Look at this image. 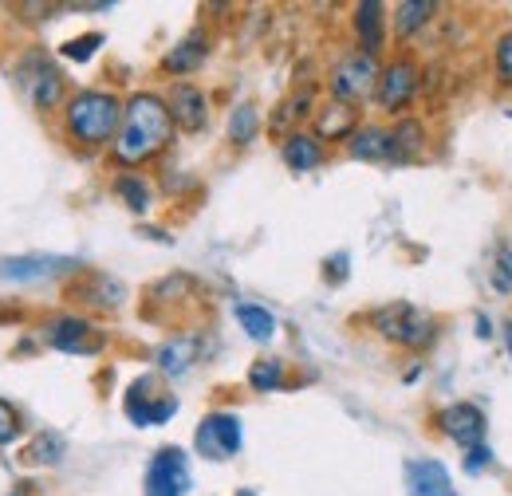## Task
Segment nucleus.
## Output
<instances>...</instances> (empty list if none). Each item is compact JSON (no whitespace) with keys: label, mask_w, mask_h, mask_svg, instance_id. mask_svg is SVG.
I'll list each match as a JSON object with an SVG mask.
<instances>
[{"label":"nucleus","mask_w":512,"mask_h":496,"mask_svg":"<svg viewBox=\"0 0 512 496\" xmlns=\"http://www.w3.org/2000/svg\"><path fill=\"white\" fill-rule=\"evenodd\" d=\"M170 111L158 95H134L127 107H123V126L115 134V154L123 166H138L146 158H154L166 142H170Z\"/></svg>","instance_id":"f257e3e1"},{"label":"nucleus","mask_w":512,"mask_h":496,"mask_svg":"<svg viewBox=\"0 0 512 496\" xmlns=\"http://www.w3.org/2000/svg\"><path fill=\"white\" fill-rule=\"evenodd\" d=\"M67 134L83 146H103L123 126V103L111 91H79L67 103Z\"/></svg>","instance_id":"f03ea898"},{"label":"nucleus","mask_w":512,"mask_h":496,"mask_svg":"<svg viewBox=\"0 0 512 496\" xmlns=\"http://www.w3.org/2000/svg\"><path fill=\"white\" fill-rule=\"evenodd\" d=\"M371 327L402 347H426L434 339V319L414 304H386V308L371 311Z\"/></svg>","instance_id":"7ed1b4c3"},{"label":"nucleus","mask_w":512,"mask_h":496,"mask_svg":"<svg viewBox=\"0 0 512 496\" xmlns=\"http://www.w3.org/2000/svg\"><path fill=\"white\" fill-rule=\"evenodd\" d=\"M127 418L134 426H162L174 410H178V398L154 378V374H146V378H134L127 390Z\"/></svg>","instance_id":"20e7f679"},{"label":"nucleus","mask_w":512,"mask_h":496,"mask_svg":"<svg viewBox=\"0 0 512 496\" xmlns=\"http://www.w3.org/2000/svg\"><path fill=\"white\" fill-rule=\"evenodd\" d=\"M379 67H375V56H367V52H351L347 60L335 63V71H331V95L339 99V103H359V99H367L371 91H379Z\"/></svg>","instance_id":"39448f33"},{"label":"nucleus","mask_w":512,"mask_h":496,"mask_svg":"<svg viewBox=\"0 0 512 496\" xmlns=\"http://www.w3.org/2000/svg\"><path fill=\"white\" fill-rule=\"evenodd\" d=\"M193 445L209 461H229L241 449V418L237 414H225V410L205 414L201 426H197V434H193Z\"/></svg>","instance_id":"423d86ee"},{"label":"nucleus","mask_w":512,"mask_h":496,"mask_svg":"<svg viewBox=\"0 0 512 496\" xmlns=\"http://www.w3.org/2000/svg\"><path fill=\"white\" fill-rule=\"evenodd\" d=\"M190 493V461L182 449H158L146 465V496H186Z\"/></svg>","instance_id":"0eeeda50"},{"label":"nucleus","mask_w":512,"mask_h":496,"mask_svg":"<svg viewBox=\"0 0 512 496\" xmlns=\"http://www.w3.org/2000/svg\"><path fill=\"white\" fill-rule=\"evenodd\" d=\"M48 343L67 355H95L103 351V335L83 319V315H60L48 323Z\"/></svg>","instance_id":"6e6552de"},{"label":"nucleus","mask_w":512,"mask_h":496,"mask_svg":"<svg viewBox=\"0 0 512 496\" xmlns=\"http://www.w3.org/2000/svg\"><path fill=\"white\" fill-rule=\"evenodd\" d=\"M20 83H24V91H28V99L36 107H56L60 95H64L60 71L44 60V56H28V60L20 63Z\"/></svg>","instance_id":"1a4fd4ad"},{"label":"nucleus","mask_w":512,"mask_h":496,"mask_svg":"<svg viewBox=\"0 0 512 496\" xmlns=\"http://www.w3.org/2000/svg\"><path fill=\"white\" fill-rule=\"evenodd\" d=\"M414 91H418V67L410 60H394L390 67H383V75H379L375 99H379L383 111H402V107L414 99Z\"/></svg>","instance_id":"9d476101"},{"label":"nucleus","mask_w":512,"mask_h":496,"mask_svg":"<svg viewBox=\"0 0 512 496\" xmlns=\"http://www.w3.org/2000/svg\"><path fill=\"white\" fill-rule=\"evenodd\" d=\"M438 426H442V434L453 437L457 445L477 449L481 437H485V414H481L473 402H453V406H446V410L438 414Z\"/></svg>","instance_id":"9b49d317"},{"label":"nucleus","mask_w":512,"mask_h":496,"mask_svg":"<svg viewBox=\"0 0 512 496\" xmlns=\"http://www.w3.org/2000/svg\"><path fill=\"white\" fill-rule=\"evenodd\" d=\"M347 150L359 162H402V150L394 142V130H383V126H359L347 138Z\"/></svg>","instance_id":"f8f14e48"},{"label":"nucleus","mask_w":512,"mask_h":496,"mask_svg":"<svg viewBox=\"0 0 512 496\" xmlns=\"http://www.w3.org/2000/svg\"><path fill=\"white\" fill-rule=\"evenodd\" d=\"M166 111H170V119L182 126V130H201L205 119H209L205 91L193 87V83H174L170 95H166Z\"/></svg>","instance_id":"ddd939ff"},{"label":"nucleus","mask_w":512,"mask_h":496,"mask_svg":"<svg viewBox=\"0 0 512 496\" xmlns=\"http://www.w3.org/2000/svg\"><path fill=\"white\" fill-rule=\"evenodd\" d=\"M67 268H75V260H67V256H4L0 260L4 280H48Z\"/></svg>","instance_id":"4468645a"},{"label":"nucleus","mask_w":512,"mask_h":496,"mask_svg":"<svg viewBox=\"0 0 512 496\" xmlns=\"http://www.w3.org/2000/svg\"><path fill=\"white\" fill-rule=\"evenodd\" d=\"M406 485H410V496H457L446 465L442 461H430V457L406 465Z\"/></svg>","instance_id":"2eb2a0df"},{"label":"nucleus","mask_w":512,"mask_h":496,"mask_svg":"<svg viewBox=\"0 0 512 496\" xmlns=\"http://www.w3.org/2000/svg\"><path fill=\"white\" fill-rule=\"evenodd\" d=\"M75 296L91 308H119L123 304V284L107 272H87L79 284H75Z\"/></svg>","instance_id":"dca6fc26"},{"label":"nucleus","mask_w":512,"mask_h":496,"mask_svg":"<svg viewBox=\"0 0 512 496\" xmlns=\"http://www.w3.org/2000/svg\"><path fill=\"white\" fill-rule=\"evenodd\" d=\"M355 36L367 56H375L383 48V4L379 0H367L355 8Z\"/></svg>","instance_id":"f3484780"},{"label":"nucleus","mask_w":512,"mask_h":496,"mask_svg":"<svg viewBox=\"0 0 512 496\" xmlns=\"http://www.w3.org/2000/svg\"><path fill=\"white\" fill-rule=\"evenodd\" d=\"M284 162L292 166V170H316L323 162V146L320 138H312V134H304V130H296V134H288L284 138Z\"/></svg>","instance_id":"a211bd4d"},{"label":"nucleus","mask_w":512,"mask_h":496,"mask_svg":"<svg viewBox=\"0 0 512 496\" xmlns=\"http://www.w3.org/2000/svg\"><path fill=\"white\" fill-rule=\"evenodd\" d=\"M197 339L193 335H182V339H170V343H162L158 347V367L166 374H186L193 367V359H197Z\"/></svg>","instance_id":"6ab92c4d"},{"label":"nucleus","mask_w":512,"mask_h":496,"mask_svg":"<svg viewBox=\"0 0 512 496\" xmlns=\"http://www.w3.org/2000/svg\"><path fill=\"white\" fill-rule=\"evenodd\" d=\"M323 138H351L355 134V107L351 103H331V107H323L320 119H316Z\"/></svg>","instance_id":"aec40b11"},{"label":"nucleus","mask_w":512,"mask_h":496,"mask_svg":"<svg viewBox=\"0 0 512 496\" xmlns=\"http://www.w3.org/2000/svg\"><path fill=\"white\" fill-rule=\"evenodd\" d=\"M205 52H209L205 36H197V32H193L190 40H182V44H178V48L166 56V71H178V75H186V71H193V67H201Z\"/></svg>","instance_id":"412c9836"},{"label":"nucleus","mask_w":512,"mask_h":496,"mask_svg":"<svg viewBox=\"0 0 512 496\" xmlns=\"http://www.w3.org/2000/svg\"><path fill=\"white\" fill-rule=\"evenodd\" d=\"M237 319H241L245 335L256 339V343H264V339L276 335V319H272V311L256 308V304H237Z\"/></svg>","instance_id":"4be33fe9"},{"label":"nucleus","mask_w":512,"mask_h":496,"mask_svg":"<svg viewBox=\"0 0 512 496\" xmlns=\"http://www.w3.org/2000/svg\"><path fill=\"white\" fill-rule=\"evenodd\" d=\"M434 12H438V4H430V0H406V4H398V16H394L398 36H410V32L422 28Z\"/></svg>","instance_id":"5701e85b"},{"label":"nucleus","mask_w":512,"mask_h":496,"mask_svg":"<svg viewBox=\"0 0 512 496\" xmlns=\"http://www.w3.org/2000/svg\"><path fill=\"white\" fill-rule=\"evenodd\" d=\"M256 126H260L256 107L253 103H241V107L233 111V119H229V138H233L237 146H249V142L256 138Z\"/></svg>","instance_id":"b1692460"},{"label":"nucleus","mask_w":512,"mask_h":496,"mask_svg":"<svg viewBox=\"0 0 512 496\" xmlns=\"http://www.w3.org/2000/svg\"><path fill=\"white\" fill-rule=\"evenodd\" d=\"M284 382V363L280 359H256L249 371V386L253 390H280Z\"/></svg>","instance_id":"393cba45"},{"label":"nucleus","mask_w":512,"mask_h":496,"mask_svg":"<svg viewBox=\"0 0 512 496\" xmlns=\"http://www.w3.org/2000/svg\"><path fill=\"white\" fill-rule=\"evenodd\" d=\"M60 453H64V437L44 434V437H36V441L28 445L24 461H32V465H56V461H60Z\"/></svg>","instance_id":"a878e982"},{"label":"nucleus","mask_w":512,"mask_h":496,"mask_svg":"<svg viewBox=\"0 0 512 496\" xmlns=\"http://www.w3.org/2000/svg\"><path fill=\"white\" fill-rule=\"evenodd\" d=\"M394 142H398V150H402V162H414V158L422 154V123H414V119L398 123L394 126Z\"/></svg>","instance_id":"bb28decb"},{"label":"nucleus","mask_w":512,"mask_h":496,"mask_svg":"<svg viewBox=\"0 0 512 496\" xmlns=\"http://www.w3.org/2000/svg\"><path fill=\"white\" fill-rule=\"evenodd\" d=\"M115 193H119V197H127V205L134 209V213H142V209L150 205V189H146L142 178H134V174H123V178L115 182Z\"/></svg>","instance_id":"cd10ccee"},{"label":"nucleus","mask_w":512,"mask_h":496,"mask_svg":"<svg viewBox=\"0 0 512 496\" xmlns=\"http://www.w3.org/2000/svg\"><path fill=\"white\" fill-rule=\"evenodd\" d=\"M99 44H103V36H99V32H91V36H79V40H67L64 56H67V60H75V63H83V60H91V56L99 52Z\"/></svg>","instance_id":"c85d7f7f"},{"label":"nucleus","mask_w":512,"mask_h":496,"mask_svg":"<svg viewBox=\"0 0 512 496\" xmlns=\"http://www.w3.org/2000/svg\"><path fill=\"white\" fill-rule=\"evenodd\" d=\"M493 288H497V292H512V245H501V252H497Z\"/></svg>","instance_id":"c756f323"},{"label":"nucleus","mask_w":512,"mask_h":496,"mask_svg":"<svg viewBox=\"0 0 512 496\" xmlns=\"http://www.w3.org/2000/svg\"><path fill=\"white\" fill-rule=\"evenodd\" d=\"M497 79L501 87H512V32H505L497 44Z\"/></svg>","instance_id":"7c9ffc66"},{"label":"nucleus","mask_w":512,"mask_h":496,"mask_svg":"<svg viewBox=\"0 0 512 496\" xmlns=\"http://www.w3.org/2000/svg\"><path fill=\"white\" fill-rule=\"evenodd\" d=\"M16 434H20V414L0 398V445H8Z\"/></svg>","instance_id":"2f4dec72"},{"label":"nucleus","mask_w":512,"mask_h":496,"mask_svg":"<svg viewBox=\"0 0 512 496\" xmlns=\"http://www.w3.org/2000/svg\"><path fill=\"white\" fill-rule=\"evenodd\" d=\"M485 457H489V449H481V445H477V449H473V453H469V469H477V465H481V461H485Z\"/></svg>","instance_id":"473e14b6"},{"label":"nucleus","mask_w":512,"mask_h":496,"mask_svg":"<svg viewBox=\"0 0 512 496\" xmlns=\"http://www.w3.org/2000/svg\"><path fill=\"white\" fill-rule=\"evenodd\" d=\"M505 339H509V355H512V323H505Z\"/></svg>","instance_id":"72a5a7b5"},{"label":"nucleus","mask_w":512,"mask_h":496,"mask_svg":"<svg viewBox=\"0 0 512 496\" xmlns=\"http://www.w3.org/2000/svg\"><path fill=\"white\" fill-rule=\"evenodd\" d=\"M237 496H256V493H237Z\"/></svg>","instance_id":"f704fd0d"}]
</instances>
